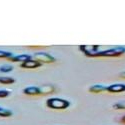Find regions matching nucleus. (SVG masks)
Here are the masks:
<instances>
[{
	"label": "nucleus",
	"instance_id": "f257e3e1",
	"mask_svg": "<svg viewBox=\"0 0 125 125\" xmlns=\"http://www.w3.org/2000/svg\"><path fill=\"white\" fill-rule=\"evenodd\" d=\"M125 53V47L117 46L106 50H99L96 57H119Z\"/></svg>",
	"mask_w": 125,
	"mask_h": 125
},
{
	"label": "nucleus",
	"instance_id": "a211bd4d",
	"mask_svg": "<svg viewBox=\"0 0 125 125\" xmlns=\"http://www.w3.org/2000/svg\"><path fill=\"white\" fill-rule=\"evenodd\" d=\"M1 109H2V108H1V107H0V110H1Z\"/></svg>",
	"mask_w": 125,
	"mask_h": 125
},
{
	"label": "nucleus",
	"instance_id": "ddd939ff",
	"mask_svg": "<svg viewBox=\"0 0 125 125\" xmlns=\"http://www.w3.org/2000/svg\"><path fill=\"white\" fill-rule=\"evenodd\" d=\"M112 107H113V109H115V110L125 109V102H118V103H115Z\"/></svg>",
	"mask_w": 125,
	"mask_h": 125
},
{
	"label": "nucleus",
	"instance_id": "6e6552de",
	"mask_svg": "<svg viewBox=\"0 0 125 125\" xmlns=\"http://www.w3.org/2000/svg\"><path fill=\"white\" fill-rule=\"evenodd\" d=\"M31 58L32 57H31L30 55H28V54H21V55H17V56H11L8 59L13 61V62H21V63H23V62H25V61H27Z\"/></svg>",
	"mask_w": 125,
	"mask_h": 125
},
{
	"label": "nucleus",
	"instance_id": "f8f14e48",
	"mask_svg": "<svg viewBox=\"0 0 125 125\" xmlns=\"http://www.w3.org/2000/svg\"><path fill=\"white\" fill-rule=\"evenodd\" d=\"M12 115V112L7 109H1L0 110V117H10Z\"/></svg>",
	"mask_w": 125,
	"mask_h": 125
},
{
	"label": "nucleus",
	"instance_id": "9d476101",
	"mask_svg": "<svg viewBox=\"0 0 125 125\" xmlns=\"http://www.w3.org/2000/svg\"><path fill=\"white\" fill-rule=\"evenodd\" d=\"M14 82H15V79L12 77H7V76L0 77V83L1 84H13Z\"/></svg>",
	"mask_w": 125,
	"mask_h": 125
},
{
	"label": "nucleus",
	"instance_id": "0eeeda50",
	"mask_svg": "<svg viewBox=\"0 0 125 125\" xmlns=\"http://www.w3.org/2000/svg\"><path fill=\"white\" fill-rule=\"evenodd\" d=\"M107 91L110 93L125 92V84H122V83H119V84H112L110 86H107Z\"/></svg>",
	"mask_w": 125,
	"mask_h": 125
},
{
	"label": "nucleus",
	"instance_id": "dca6fc26",
	"mask_svg": "<svg viewBox=\"0 0 125 125\" xmlns=\"http://www.w3.org/2000/svg\"><path fill=\"white\" fill-rule=\"evenodd\" d=\"M120 77H121V78H124V79H125V72H122V73L120 74Z\"/></svg>",
	"mask_w": 125,
	"mask_h": 125
},
{
	"label": "nucleus",
	"instance_id": "f3484780",
	"mask_svg": "<svg viewBox=\"0 0 125 125\" xmlns=\"http://www.w3.org/2000/svg\"><path fill=\"white\" fill-rule=\"evenodd\" d=\"M121 122H122V123H124V124H125V115H124V116H123V117H122V118H121Z\"/></svg>",
	"mask_w": 125,
	"mask_h": 125
},
{
	"label": "nucleus",
	"instance_id": "4468645a",
	"mask_svg": "<svg viewBox=\"0 0 125 125\" xmlns=\"http://www.w3.org/2000/svg\"><path fill=\"white\" fill-rule=\"evenodd\" d=\"M11 56H13L10 52L8 51H4V50H0V58H10Z\"/></svg>",
	"mask_w": 125,
	"mask_h": 125
},
{
	"label": "nucleus",
	"instance_id": "423d86ee",
	"mask_svg": "<svg viewBox=\"0 0 125 125\" xmlns=\"http://www.w3.org/2000/svg\"><path fill=\"white\" fill-rule=\"evenodd\" d=\"M24 94L26 95H30V96H36V95H41L42 94V91H41V88L36 87V86H29L26 87L24 90Z\"/></svg>",
	"mask_w": 125,
	"mask_h": 125
},
{
	"label": "nucleus",
	"instance_id": "2eb2a0df",
	"mask_svg": "<svg viewBox=\"0 0 125 125\" xmlns=\"http://www.w3.org/2000/svg\"><path fill=\"white\" fill-rule=\"evenodd\" d=\"M9 94H10V92L8 90H4V89L0 90V98H5V97L9 96Z\"/></svg>",
	"mask_w": 125,
	"mask_h": 125
},
{
	"label": "nucleus",
	"instance_id": "39448f33",
	"mask_svg": "<svg viewBox=\"0 0 125 125\" xmlns=\"http://www.w3.org/2000/svg\"><path fill=\"white\" fill-rule=\"evenodd\" d=\"M41 66V63L38 61H36L35 59H29L23 63H21V67L22 68H26V69H35V68H38Z\"/></svg>",
	"mask_w": 125,
	"mask_h": 125
},
{
	"label": "nucleus",
	"instance_id": "1a4fd4ad",
	"mask_svg": "<svg viewBox=\"0 0 125 125\" xmlns=\"http://www.w3.org/2000/svg\"><path fill=\"white\" fill-rule=\"evenodd\" d=\"M89 91L91 93H100V92H104V91H107V86H103L100 84L97 85H93L89 88Z\"/></svg>",
	"mask_w": 125,
	"mask_h": 125
},
{
	"label": "nucleus",
	"instance_id": "20e7f679",
	"mask_svg": "<svg viewBox=\"0 0 125 125\" xmlns=\"http://www.w3.org/2000/svg\"><path fill=\"white\" fill-rule=\"evenodd\" d=\"M99 46L97 45H81L79 46V50L82 51L88 57H96L99 52Z\"/></svg>",
	"mask_w": 125,
	"mask_h": 125
},
{
	"label": "nucleus",
	"instance_id": "f03ea898",
	"mask_svg": "<svg viewBox=\"0 0 125 125\" xmlns=\"http://www.w3.org/2000/svg\"><path fill=\"white\" fill-rule=\"evenodd\" d=\"M46 105L51 109L63 110L70 106V102L62 98H49L46 101Z\"/></svg>",
	"mask_w": 125,
	"mask_h": 125
},
{
	"label": "nucleus",
	"instance_id": "9b49d317",
	"mask_svg": "<svg viewBox=\"0 0 125 125\" xmlns=\"http://www.w3.org/2000/svg\"><path fill=\"white\" fill-rule=\"evenodd\" d=\"M12 70H13V66H11V65L5 64V65L0 67V72H2V73H7V72H10Z\"/></svg>",
	"mask_w": 125,
	"mask_h": 125
},
{
	"label": "nucleus",
	"instance_id": "7ed1b4c3",
	"mask_svg": "<svg viewBox=\"0 0 125 125\" xmlns=\"http://www.w3.org/2000/svg\"><path fill=\"white\" fill-rule=\"evenodd\" d=\"M33 59H35L36 61L40 62L41 64L42 63H53L55 62V58L53 56H51L48 53H45V52H37L33 55Z\"/></svg>",
	"mask_w": 125,
	"mask_h": 125
}]
</instances>
